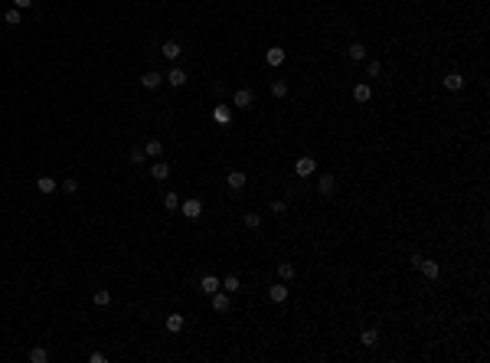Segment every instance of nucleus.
Here are the masks:
<instances>
[{
  "label": "nucleus",
  "mask_w": 490,
  "mask_h": 363,
  "mask_svg": "<svg viewBox=\"0 0 490 363\" xmlns=\"http://www.w3.org/2000/svg\"><path fill=\"white\" fill-rule=\"evenodd\" d=\"M412 262H415V269H421V275H425V278H438V275H441V265H438L435 259H421V255H412Z\"/></svg>",
  "instance_id": "nucleus-1"
},
{
  "label": "nucleus",
  "mask_w": 490,
  "mask_h": 363,
  "mask_svg": "<svg viewBox=\"0 0 490 363\" xmlns=\"http://www.w3.org/2000/svg\"><path fill=\"white\" fill-rule=\"evenodd\" d=\"M235 108H252V105H255V92H252V88H235Z\"/></svg>",
  "instance_id": "nucleus-2"
},
{
  "label": "nucleus",
  "mask_w": 490,
  "mask_h": 363,
  "mask_svg": "<svg viewBox=\"0 0 490 363\" xmlns=\"http://www.w3.org/2000/svg\"><path fill=\"white\" fill-rule=\"evenodd\" d=\"M314 170H317V160H314V157H301V160L294 164V174H297V177H311Z\"/></svg>",
  "instance_id": "nucleus-3"
},
{
  "label": "nucleus",
  "mask_w": 490,
  "mask_h": 363,
  "mask_svg": "<svg viewBox=\"0 0 490 363\" xmlns=\"http://www.w3.org/2000/svg\"><path fill=\"white\" fill-rule=\"evenodd\" d=\"M317 190L324 193V197H330V193L337 190V177H334V174H320V177H317Z\"/></svg>",
  "instance_id": "nucleus-4"
},
{
  "label": "nucleus",
  "mask_w": 490,
  "mask_h": 363,
  "mask_svg": "<svg viewBox=\"0 0 490 363\" xmlns=\"http://www.w3.org/2000/svg\"><path fill=\"white\" fill-rule=\"evenodd\" d=\"M180 210H183V216H187V219H196V216L203 213V203L190 197V200H183V206H180Z\"/></svg>",
  "instance_id": "nucleus-5"
},
{
  "label": "nucleus",
  "mask_w": 490,
  "mask_h": 363,
  "mask_svg": "<svg viewBox=\"0 0 490 363\" xmlns=\"http://www.w3.org/2000/svg\"><path fill=\"white\" fill-rule=\"evenodd\" d=\"M210 298H212V311H219V314L229 311V304H232V301H229V291H212Z\"/></svg>",
  "instance_id": "nucleus-6"
},
{
  "label": "nucleus",
  "mask_w": 490,
  "mask_h": 363,
  "mask_svg": "<svg viewBox=\"0 0 490 363\" xmlns=\"http://www.w3.org/2000/svg\"><path fill=\"white\" fill-rule=\"evenodd\" d=\"M444 88H448V92H461V88H464V75H461V72H448V75H444Z\"/></svg>",
  "instance_id": "nucleus-7"
},
{
  "label": "nucleus",
  "mask_w": 490,
  "mask_h": 363,
  "mask_svg": "<svg viewBox=\"0 0 490 363\" xmlns=\"http://www.w3.org/2000/svg\"><path fill=\"white\" fill-rule=\"evenodd\" d=\"M268 298L272 301H288V282H278V285H272V288H268Z\"/></svg>",
  "instance_id": "nucleus-8"
},
{
  "label": "nucleus",
  "mask_w": 490,
  "mask_h": 363,
  "mask_svg": "<svg viewBox=\"0 0 490 363\" xmlns=\"http://www.w3.org/2000/svg\"><path fill=\"white\" fill-rule=\"evenodd\" d=\"M353 98H356L359 105H366L369 98H373V88H369V82H359L356 88H353Z\"/></svg>",
  "instance_id": "nucleus-9"
},
{
  "label": "nucleus",
  "mask_w": 490,
  "mask_h": 363,
  "mask_svg": "<svg viewBox=\"0 0 490 363\" xmlns=\"http://www.w3.org/2000/svg\"><path fill=\"white\" fill-rule=\"evenodd\" d=\"M160 53H163V59H170V63H177V59H180V53H183V49H180V43H163V46H160Z\"/></svg>",
  "instance_id": "nucleus-10"
},
{
  "label": "nucleus",
  "mask_w": 490,
  "mask_h": 363,
  "mask_svg": "<svg viewBox=\"0 0 490 363\" xmlns=\"http://www.w3.org/2000/svg\"><path fill=\"white\" fill-rule=\"evenodd\" d=\"M200 288H203L206 294H212V291H219V288H222V282H219L216 275H203V278H200Z\"/></svg>",
  "instance_id": "nucleus-11"
},
{
  "label": "nucleus",
  "mask_w": 490,
  "mask_h": 363,
  "mask_svg": "<svg viewBox=\"0 0 490 363\" xmlns=\"http://www.w3.org/2000/svg\"><path fill=\"white\" fill-rule=\"evenodd\" d=\"M150 177H154V180H167V177H170V164L154 160V167H150Z\"/></svg>",
  "instance_id": "nucleus-12"
},
{
  "label": "nucleus",
  "mask_w": 490,
  "mask_h": 363,
  "mask_svg": "<svg viewBox=\"0 0 490 363\" xmlns=\"http://www.w3.org/2000/svg\"><path fill=\"white\" fill-rule=\"evenodd\" d=\"M167 82H170L173 88H183V85H187V72L173 66V69H170V75H167Z\"/></svg>",
  "instance_id": "nucleus-13"
},
{
  "label": "nucleus",
  "mask_w": 490,
  "mask_h": 363,
  "mask_svg": "<svg viewBox=\"0 0 490 363\" xmlns=\"http://www.w3.org/2000/svg\"><path fill=\"white\" fill-rule=\"evenodd\" d=\"M347 56H350L353 63H363L366 59V46L363 43H350V46H347Z\"/></svg>",
  "instance_id": "nucleus-14"
},
{
  "label": "nucleus",
  "mask_w": 490,
  "mask_h": 363,
  "mask_svg": "<svg viewBox=\"0 0 490 363\" xmlns=\"http://www.w3.org/2000/svg\"><path fill=\"white\" fill-rule=\"evenodd\" d=\"M160 82H163L160 72H144V75H140V85H144V88H157Z\"/></svg>",
  "instance_id": "nucleus-15"
},
{
  "label": "nucleus",
  "mask_w": 490,
  "mask_h": 363,
  "mask_svg": "<svg viewBox=\"0 0 490 363\" xmlns=\"http://www.w3.org/2000/svg\"><path fill=\"white\" fill-rule=\"evenodd\" d=\"M265 59H268V66H281V63H284V49H281V46H272L268 53H265Z\"/></svg>",
  "instance_id": "nucleus-16"
},
{
  "label": "nucleus",
  "mask_w": 490,
  "mask_h": 363,
  "mask_svg": "<svg viewBox=\"0 0 490 363\" xmlns=\"http://www.w3.org/2000/svg\"><path fill=\"white\" fill-rule=\"evenodd\" d=\"M183 324H187V321H183V314H170V317H167V331L180 334V331H183Z\"/></svg>",
  "instance_id": "nucleus-17"
},
{
  "label": "nucleus",
  "mask_w": 490,
  "mask_h": 363,
  "mask_svg": "<svg viewBox=\"0 0 490 363\" xmlns=\"http://www.w3.org/2000/svg\"><path fill=\"white\" fill-rule=\"evenodd\" d=\"M226 183H229L232 190H242V187H245V174H242V170H232V174L226 177Z\"/></svg>",
  "instance_id": "nucleus-18"
},
{
  "label": "nucleus",
  "mask_w": 490,
  "mask_h": 363,
  "mask_svg": "<svg viewBox=\"0 0 490 363\" xmlns=\"http://www.w3.org/2000/svg\"><path fill=\"white\" fill-rule=\"evenodd\" d=\"M278 278L281 282H291V278H294V265H291V262H278Z\"/></svg>",
  "instance_id": "nucleus-19"
},
{
  "label": "nucleus",
  "mask_w": 490,
  "mask_h": 363,
  "mask_svg": "<svg viewBox=\"0 0 490 363\" xmlns=\"http://www.w3.org/2000/svg\"><path fill=\"white\" fill-rule=\"evenodd\" d=\"M30 363H49V350L46 347H33L30 350Z\"/></svg>",
  "instance_id": "nucleus-20"
},
{
  "label": "nucleus",
  "mask_w": 490,
  "mask_h": 363,
  "mask_svg": "<svg viewBox=\"0 0 490 363\" xmlns=\"http://www.w3.org/2000/svg\"><path fill=\"white\" fill-rule=\"evenodd\" d=\"M95 304H98V308H108L111 304V291L108 288H98V291H95Z\"/></svg>",
  "instance_id": "nucleus-21"
},
{
  "label": "nucleus",
  "mask_w": 490,
  "mask_h": 363,
  "mask_svg": "<svg viewBox=\"0 0 490 363\" xmlns=\"http://www.w3.org/2000/svg\"><path fill=\"white\" fill-rule=\"evenodd\" d=\"M36 190H39V193H53V190H56V180H53V177H39V180H36Z\"/></svg>",
  "instance_id": "nucleus-22"
},
{
  "label": "nucleus",
  "mask_w": 490,
  "mask_h": 363,
  "mask_svg": "<svg viewBox=\"0 0 490 363\" xmlns=\"http://www.w3.org/2000/svg\"><path fill=\"white\" fill-rule=\"evenodd\" d=\"M272 95H275V98H284V95H288V82H284V79H275L272 82Z\"/></svg>",
  "instance_id": "nucleus-23"
},
{
  "label": "nucleus",
  "mask_w": 490,
  "mask_h": 363,
  "mask_svg": "<svg viewBox=\"0 0 490 363\" xmlns=\"http://www.w3.org/2000/svg\"><path fill=\"white\" fill-rule=\"evenodd\" d=\"M144 154H147V157H160V154H163V144L160 141H147V144H144Z\"/></svg>",
  "instance_id": "nucleus-24"
},
{
  "label": "nucleus",
  "mask_w": 490,
  "mask_h": 363,
  "mask_svg": "<svg viewBox=\"0 0 490 363\" xmlns=\"http://www.w3.org/2000/svg\"><path fill=\"white\" fill-rule=\"evenodd\" d=\"M359 340H363L366 347H376V344H379V334H376L373 327H369V331H363V334H359Z\"/></svg>",
  "instance_id": "nucleus-25"
},
{
  "label": "nucleus",
  "mask_w": 490,
  "mask_h": 363,
  "mask_svg": "<svg viewBox=\"0 0 490 363\" xmlns=\"http://www.w3.org/2000/svg\"><path fill=\"white\" fill-rule=\"evenodd\" d=\"M163 210H170V213H173V210H180V197H177V193H163Z\"/></svg>",
  "instance_id": "nucleus-26"
},
{
  "label": "nucleus",
  "mask_w": 490,
  "mask_h": 363,
  "mask_svg": "<svg viewBox=\"0 0 490 363\" xmlns=\"http://www.w3.org/2000/svg\"><path fill=\"white\" fill-rule=\"evenodd\" d=\"M20 20H23V16H20V10H7V13H3V23H7V26H20Z\"/></svg>",
  "instance_id": "nucleus-27"
},
{
  "label": "nucleus",
  "mask_w": 490,
  "mask_h": 363,
  "mask_svg": "<svg viewBox=\"0 0 490 363\" xmlns=\"http://www.w3.org/2000/svg\"><path fill=\"white\" fill-rule=\"evenodd\" d=\"M242 222H245V229H258V226H262V216H258V213H245V219H242Z\"/></svg>",
  "instance_id": "nucleus-28"
},
{
  "label": "nucleus",
  "mask_w": 490,
  "mask_h": 363,
  "mask_svg": "<svg viewBox=\"0 0 490 363\" xmlns=\"http://www.w3.org/2000/svg\"><path fill=\"white\" fill-rule=\"evenodd\" d=\"M268 210H272L275 216H284V213H288V203H284V200H272V206H268Z\"/></svg>",
  "instance_id": "nucleus-29"
},
{
  "label": "nucleus",
  "mask_w": 490,
  "mask_h": 363,
  "mask_svg": "<svg viewBox=\"0 0 490 363\" xmlns=\"http://www.w3.org/2000/svg\"><path fill=\"white\" fill-rule=\"evenodd\" d=\"M222 291H229V294H232V291H239V278H235V275H229L226 282H222Z\"/></svg>",
  "instance_id": "nucleus-30"
},
{
  "label": "nucleus",
  "mask_w": 490,
  "mask_h": 363,
  "mask_svg": "<svg viewBox=\"0 0 490 363\" xmlns=\"http://www.w3.org/2000/svg\"><path fill=\"white\" fill-rule=\"evenodd\" d=\"M144 160H147L144 147H134V150H131V164H144Z\"/></svg>",
  "instance_id": "nucleus-31"
},
{
  "label": "nucleus",
  "mask_w": 490,
  "mask_h": 363,
  "mask_svg": "<svg viewBox=\"0 0 490 363\" xmlns=\"http://www.w3.org/2000/svg\"><path fill=\"white\" fill-rule=\"evenodd\" d=\"M366 72H369V75H379V72H382V63H379V59H369V63H366Z\"/></svg>",
  "instance_id": "nucleus-32"
},
{
  "label": "nucleus",
  "mask_w": 490,
  "mask_h": 363,
  "mask_svg": "<svg viewBox=\"0 0 490 363\" xmlns=\"http://www.w3.org/2000/svg\"><path fill=\"white\" fill-rule=\"evenodd\" d=\"M63 190H66V193H78V180H75V177L63 180Z\"/></svg>",
  "instance_id": "nucleus-33"
},
{
  "label": "nucleus",
  "mask_w": 490,
  "mask_h": 363,
  "mask_svg": "<svg viewBox=\"0 0 490 363\" xmlns=\"http://www.w3.org/2000/svg\"><path fill=\"white\" fill-rule=\"evenodd\" d=\"M216 121H229V108H216Z\"/></svg>",
  "instance_id": "nucleus-34"
},
{
  "label": "nucleus",
  "mask_w": 490,
  "mask_h": 363,
  "mask_svg": "<svg viewBox=\"0 0 490 363\" xmlns=\"http://www.w3.org/2000/svg\"><path fill=\"white\" fill-rule=\"evenodd\" d=\"M30 3H33V0H13V7H16V10H30Z\"/></svg>",
  "instance_id": "nucleus-35"
},
{
  "label": "nucleus",
  "mask_w": 490,
  "mask_h": 363,
  "mask_svg": "<svg viewBox=\"0 0 490 363\" xmlns=\"http://www.w3.org/2000/svg\"><path fill=\"white\" fill-rule=\"evenodd\" d=\"M88 360H92V363H105V354H101V350H95V354L88 357Z\"/></svg>",
  "instance_id": "nucleus-36"
}]
</instances>
